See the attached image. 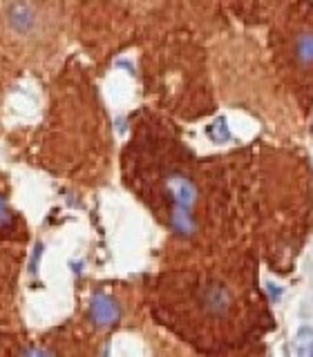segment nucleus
Here are the masks:
<instances>
[{"mask_svg":"<svg viewBox=\"0 0 313 357\" xmlns=\"http://www.w3.org/2000/svg\"><path fill=\"white\" fill-rule=\"evenodd\" d=\"M5 20L12 31L20 36H31L38 29V14L27 0H16L5 9Z\"/></svg>","mask_w":313,"mask_h":357,"instance_id":"f03ea898","label":"nucleus"},{"mask_svg":"<svg viewBox=\"0 0 313 357\" xmlns=\"http://www.w3.org/2000/svg\"><path fill=\"white\" fill-rule=\"evenodd\" d=\"M14 223V214L7 206V199L0 194V228H9Z\"/></svg>","mask_w":313,"mask_h":357,"instance_id":"6e6552de","label":"nucleus"},{"mask_svg":"<svg viewBox=\"0 0 313 357\" xmlns=\"http://www.w3.org/2000/svg\"><path fill=\"white\" fill-rule=\"evenodd\" d=\"M268 293H271L273 299H280V297H282V288H278V286H273V283H268Z\"/></svg>","mask_w":313,"mask_h":357,"instance_id":"1a4fd4ad","label":"nucleus"},{"mask_svg":"<svg viewBox=\"0 0 313 357\" xmlns=\"http://www.w3.org/2000/svg\"><path fill=\"white\" fill-rule=\"evenodd\" d=\"M92 315L99 324H110V322L116 319L119 311H116V306L112 304L108 297H96L94 304H92Z\"/></svg>","mask_w":313,"mask_h":357,"instance_id":"20e7f679","label":"nucleus"},{"mask_svg":"<svg viewBox=\"0 0 313 357\" xmlns=\"http://www.w3.org/2000/svg\"><path fill=\"white\" fill-rule=\"evenodd\" d=\"M296 54L302 63H313V34H302L297 38Z\"/></svg>","mask_w":313,"mask_h":357,"instance_id":"0eeeda50","label":"nucleus"},{"mask_svg":"<svg viewBox=\"0 0 313 357\" xmlns=\"http://www.w3.org/2000/svg\"><path fill=\"white\" fill-rule=\"evenodd\" d=\"M166 188H168L170 196H172V201H174V210H186V212H190L192 203H195V196H197L195 185H192L186 177H181V174H172V177L166 181Z\"/></svg>","mask_w":313,"mask_h":357,"instance_id":"7ed1b4c3","label":"nucleus"},{"mask_svg":"<svg viewBox=\"0 0 313 357\" xmlns=\"http://www.w3.org/2000/svg\"><path fill=\"white\" fill-rule=\"evenodd\" d=\"M206 134L210 136L213 143H228L231 141V130H228V123H226V116H217L208 127H206Z\"/></svg>","mask_w":313,"mask_h":357,"instance_id":"39448f33","label":"nucleus"},{"mask_svg":"<svg viewBox=\"0 0 313 357\" xmlns=\"http://www.w3.org/2000/svg\"><path fill=\"white\" fill-rule=\"evenodd\" d=\"M0 357H78V348L63 340H7L0 342Z\"/></svg>","mask_w":313,"mask_h":357,"instance_id":"f257e3e1","label":"nucleus"},{"mask_svg":"<svg viewBox=\"0 0 313 357\" xmlns=\"http://www.w3.org/2000/svg\"><path fill=\"white\" fill-rule=\"evenodd\" d=\"M296 353L297 357H313V328L302 326L296 333Z\"/></svg>","mask_w":313,"mask_h":357,"instance_id":"423d86ee","label":"nucleus"}]
</instances>
